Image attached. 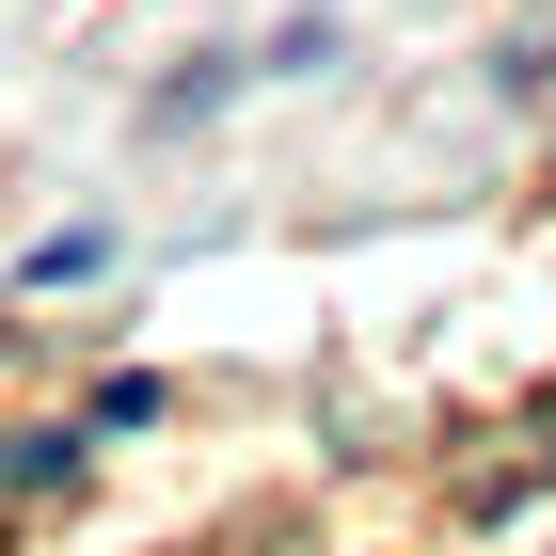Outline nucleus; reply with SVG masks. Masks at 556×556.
Listing matches in <instances>:
<instances>
[]
</instances>
